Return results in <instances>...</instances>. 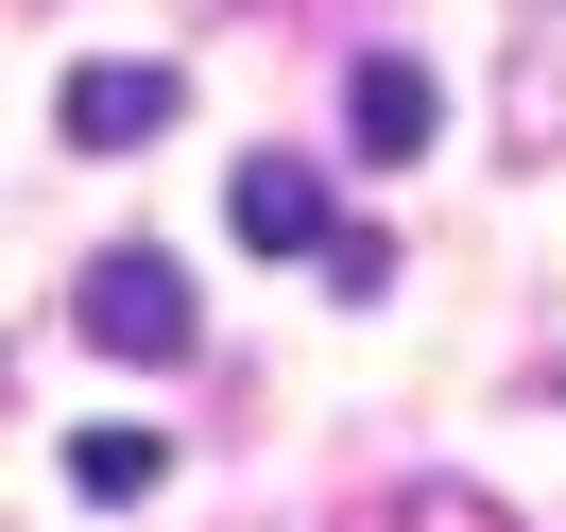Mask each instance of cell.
I'll use <instances>...</instances> for the list:
<instances>
[{"label":"cell","mask_w":566,"mask_h":532,"mask_svg":"<svg viewBox=\"0 0 566 532\" xmlns=\"http://www.w3.org/2000/svg\"><path fill=\"white\" fill-rule=\"evenodd\" d=\"M70 326H86L104 361H189V326H207V310H189V275H172L155 241H104V258H86V292H70Z\"/></svg>","instance_id":"cell-1"},{"label":"cell","mask_w":566,"mask_h":532,"mask_svg":"<svg viewBox=\"0 0 566 532\" xmlns=\"http://www.w3.org/2000/svg\"><path fill=\"white\" fill-rule=\"evenodd\" d=\"M52 138H70V155H138V138H172V70H155V52L70 70V86H52Z\"/></svg>","instance_id":"cell-2"},{"label":"cell","mask_w":566,"mask_h":532,"mask_svg":"<svg viewBox=\"0 0 566 532\" xmlns=\"http://www.w3.org/2000/svg\"><path fill=\"white\" fill-rule=\"evenodd\" d=\"M344 121H360V155H429V121H447V86H429L412 52H360V70H344Z\"/></svg>","instance_id":"cell-3"},{"label":"cell","mask_w":566,"mask_h":532,"mask_svg":"<svg viewBox=\"0 0 566 532\" xmlns=\"http://www.w3.org/2000/svg\"><path fill=\"white\" fill-rule=\"evenodd\" d=\"M241 241L258 258H326V173H310V155H258V173H241Z\"/></svg>","instance_id":"cell-4"},{"label":"cell","mask_w":566,"mask_h":532,"mask_svg":"<svg viewBox=\"0 0 566 532\" xmlns=\"http://www.w3.org/2000/svg\"><path fill=\"white\" fill-rule=\"evenodd\" d=\"M70 481H86V498H155V429H86Z\"/></svg>","instance_id":"cell-5"},{"label":"cell","mask_w":566,"mask_h":532,"mask_svg":"<svg viewBox=\"0 0 566 532\" xmlns=\"http://www.w3.org/2000/svg\"><path fill=\"white\" fill-rule=\"evenodd\" d=\"M378 532H497V515H481V498H395Z\"/></svg>","instance_id":"cell-6"}]
</instances>
